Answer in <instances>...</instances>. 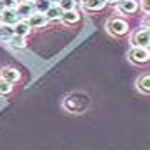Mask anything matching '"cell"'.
<instances>
[{
  "mask_svg": "<svg viewBox=\"0 0 150 150\" xmlns=\"http://www.w3.org/2000/svg\"><path fill=\"white\" fill-rule=\"evenodd\" d=\"M50 7H51V4L48 2V0H35V2H34V9H35V13L44 14Z\"/></svg>",
  "mask_w": 150,
  "mask_h": 150,
  "instance_id": "15",
  "label": "cell"
},
{
  "mask_svg": "<svg viewBox=\"0 0 150 150\" xmlns=\"http://www.w3.org/2000/svg\"><path fill=\"white\" fill-rule=\"evenodd\" d=\"M62 14H64V11H62L58 6H51V7L44 13V16H46V20H48V21H60Z\"/></svg>",
  "mask_w": 150,
  "mask_h": 150,
  "instance_id": "12",
  "label": "cell"
},
{
  "mask_svg": "<svg viewBox=\"0 0 150 150\" xmlns=\"http://www.w3.org/2000/svg\"><path fill=\"white\" fill-rule=\"evenodd\" d=\"M18 21H20V16L16 14L14 9H2V11H0V25L14 27Z\"/></svg>",
  "mask_w": 150,
  "mask_h": 150,
  "instance_id": "4",
  "label": "cell"
},
{
  "mask_svg": "<svg viewBox=\"0 0 150 150\" xmlns=\"http://www.w3.org/2000/svg\"><path fill=\"white\" fill-rule=\"evenodd\" d=\"M0 78H2L4 81H7V83H11V85H14L16 81H20L21 74H20V71L14 69V67H4L2 72H0Z\"/></svg>",
  "mask_w": 150,
  "mask_h": 150,
  "instance_id": "6",
  "label": "cell"
},
{
  "mask_svg": "<svg viewBox=\"0 0 150 150\" xmlns=\"http://www.w3.org/2000/svg\"><path fill=\"white\" fill-rule=\"evenodd\" d=\"M104 2H106V4H113V6H117L120 0H104Z\"/></svg>",
  "mask_w": 150,
  "mask_h": 150,
  "instance_id": "21",
  "label": "cell"
},
{
  "mask_svg": "<svg viewBox=\"0 0 150 150\" xmlns=\"http://www.w3.org/2000/svg\"><path fill=\"white\" fill-rule=\"evenodd\" d=\"M25 21L28 23V27H30V28H42V27L48 23L46 16H44V14H41V13H34V14H32V16H28Z\"/></svg>",
  "mask_w": 150,
  "mask_h": 150,
  "instance_id": "8",
  "label": "cell"
},
{
  "mask_svg": "<svg viewBox=\"0 0 150 150\" xmlns=\"http://www.w3.org/2000/svg\"><path fill=\"white\" fill-rule=\"evenodd\" d=\"M129 60L136 65H141V64H146L150 60V51L146 48H131L129 50Z\"/></svg>",
  "mask_w": 150,
  "mask_h": 150,
  "instance_id": "2",
  "label": "cell"
},
{
  "mask_svg": "<svg viewBox=\"0 0 150 150\" xmlns=\"http://www.w3.org/2000/svg\"><path fill=\"white\" fill-rule=\"evenodd\" d=\"M117 11L120 14H134L138 11V2L136 0H120L117 4Z\"/></svg>",
  "mask_w": 150,
  "mask_h": 150,
  "instance_id": "7",
  "label": "cell"
},
{
  "mask_svg": "<svg viewBox=\"0 0 150 150\" xmlns=\"http://www.w3.org/2000/svg\"><path fill=\"white\" fill-rule=\"evenodd\" d=\"M14 11H16V14L20 16V20H27L28 16H32V14L35 13V9H34V2H28V0H21Z\"/></svg>",
  "mask_w": 150,
  "mask_h": 150,
  "instance_id": "5",
  "label": "cell"
},
{
  "mask_svg": "<svg viewBox=\"0 0 150 150\" xmlns=\"http://www.w3.org/2000/svg\"><path fill=\"white\" fill-rule=\"evenodd\" d=\"M48 2H50V4H51V6H57V4H58V2H60V0H48Z\"/></svg>",
  "mask_w": 150,
  "mask_h": 150,
  "instance_id": "22",
  "label": "cell"
},
{
  "mask_svg": "<svg viewBox=\"0 0 150 150\" xmlns=\"http://www.w3.org/2000/svg\"><path fill=\"white\" fill-rule=\"evenodd\" d=\"M13 32H14V35H20V37H27L30 32H32V28L28 27V23L25 21V20H20L14 27H13Z\"/></svg>",
  "mask_w": 150,
  "mask_h": 150,
  "instance_id": "10",
  "label": "cell"
},
{
  "mask_svg": "<svg viewBox=\"0 0 150 150\" xmlns=\"http://www.w3.org/2000/svg\"><path fill=\"white\" fill-rule=\"evenodd\" d=\"M11 92H13V85L0 78V97H2V96H9Z\"/></svg>",
  "mask_w": 150,
  "mask_h": 150,
  "instance_id": "18",
  "label": "cell"
},
{
  "mask_svg": "<svg viewBox=\"0 0 150 150\" xmlns=\"http://www.w3.org/2000/svg\"><path fill=\"white\" fill-rule=\"evenodd\" d=\"M28 2H35V0H28Z\"/></svg>",
  "mask_w": 150,
  "mask_h": 150,
  "instance_id": "24",
  "label": "cell"
},
{
  "mask_svg": "<svg viewBox=\"0 0 150 150\" xmlns=\"http://www.w3.org/2000/svg\"><path fill=\"white\" fill-rule=\"evenodd\" d=\"M106 30H108V34H111L115 37H122L129 32V25L122 18H110L106 23Z\"/></svg>",
  "mask_w": 150,
  "mask_h": 150,
  "instance_id": "1",
  "label": "cell"
},
{
  "mask_svg": "<svg viewBox=\"0 0 150 150\" xmlns=\"http://www.w3.org/2000/svg\"><path fill=\"white\" fill-rule=\"evenodd\" d=\"M57 6H58L64 13H67V11H74V9H76V0H60Z\"/></svg>",
  "mask_w": 150,
  "mask_h": 150,
  "instance_id": "16",
  "label": "cell"
},
{
  "mask_svg": "<svg viewBox=\"0 0 150 150\" xmlns=\"http://www.w3.org/2000/svg\"><path fill=\"white\" fill-rule=\"evenodd\" d=\"M143 11L148 14V11H150V9H148V0H143Z\"/></svg>",
  "mask_w": 150,
  "mask_h": 150,
  "instance_id": "20",
  "label": "cell"
},
{
  "mask_svg": "<svg viewBox=\"0 0 150 150\" xmlns=\"http://www.w3.org/2000/svg\"><path fill=\"white\" fill-rule=\"evenodd\" d=\"M150 46V32L148 28H141L138 32H134L132 35V48H146Z\"/></svg>",
  "mask_w": 150,
  "mask_h": 150,
  "instance_id": "3",
  "label": "cell"
},
{
  "mask_svg": "<svg viewBox=\"0 0 150 150\" xmlns=\"http://www.w3.org/2000/svg\"><path fill=\"white\" fill-rule=\"evenodd\" d=\"M4 9V6H2V0H0V11H2Z\"/></svg>",
  "mask_w": 150,
  "mask_h": 150,
  "instance_id": "23",
  "label": "cell"
},
{
  "mask_svg": "<svg viewBox=\"0 0 150 150\" xmlns=\"http://www.w3.org/2000/svg\"><path fill=\"white\" fill-rule=\"evenodd\" d=\"M60 21L64 23V25H76L78 21H80V13L74 9V11H67V13H64L62 14V18H60Z\"/></svg>",
  "mask_w": 150,
  "mask_h": 150,
  "instance_id": "9",
  "label": "cell"
},
{
  "mask_svg": "<svg viewBox=\"0 0 150 150\" xmlns=\"http://www.w3.org/2000/svg\"><path fill=\"white\" fill-rule=\"evenodd\" d=\"M136 88L141 92V94H150V76L148 74H143V76H139L136 80Z\"/></svg>",
  "mask_w": 150,
  "mask_h": 150,
  "instance_id": "11",
  "label": "cell"
},
{
  "mask_svg": "<svg viewBox=\"0 0 150 150\" xmlns=\"http://www.w3.org/2000/svg\"><path fill=\"white\" fill-rule=\"evenodd\" d=\"M20 2L21 0H2V6H4V9H16Z\"/></svg>",
  "mask_w": 150,
  "mask_h": 150,
  "instance_id": "19",
  "label": "cell"
},
{
  "mask_svg": "<svg viewBox=\"0 0 150 150\" xmlns=\"http://www.w3.org/2000/svg\"><path fill=\"white\" fill-rule=\"evenodd\" d=\"M9 46L14 50H23L27 48V37H20V35H13L9 39Z\"/></svg>",
  "mask_w": 150,
  "mask_h": 150,
  "instance_id": "14",
  "label": "cell"
},
{
  "mask_svg": "<svg viewBox=\"0 0 150 150\" xmlns=\"http://www.w3.org/2000/svg\"><path fill=\"white\" fill-rule=\"evenodd\" d=\"M81 4L87 11H101L106 6L104 0H81Z\"/></svg>",
  "mask_w": 150,
  "mask_h": 150,
  "instance_id": "13",
  "label": "cell"
},
{
  "mask_svg": "<svg viewBox=\"0 0 150 150\" xmlns=\"http://www.w3.org/2000/svg\"><path fill=\"white\" fill-rule=\"evenodd\" d=\"M14 35V32H13V27H6V25H0V39H11Z\"/></svg>",
  "mask_w": 150,
  "mask_h": 150,
  "instance_id": "17",
  "label": "cell"
}]
</instances>
